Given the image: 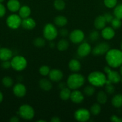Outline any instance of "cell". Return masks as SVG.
Wrapping results in <instances>:
<instances>
[{"label": "cell", "instance_id": "4dcf8cb0", "mask_svg": "<svg viewBox=\"0 0 122 122\" xmlns=\"http://www.w3.org/2000/svg\"><path fill=\"white\" fill-rule=\"evenodd\" d=\"M114 15L116 17L122 20V4H120L114 7Z\"/></svg>", "mask_w": 122, "mask_h": 122}, {"label": "cell", "instance_id": "f546056e", "mask_svg": "<svg viewBox=\"0 0 122 122\" xmlns=\"http://www.w3.org/2000/svg\"><path fill=\"white\" fill-rule=\"evenodd\" d=\"M100 111H101V107L100 104L98 102L93 104L90 108V113L94 116L98 115L100 113Z\"/></svg>", "mask_w": 122, "mask_h": 122}, {"label": "cell", "instance_id": "30bf717a", "mask_svg": "<svg viewBox=\"0 0 122 122\" xmlns=\"http://www.w3.org/2000/svg\"><path fill=\"white\" fill-rule=\"evenodd\" d=\"M110 50V44L106 42H101L96 45L93 50H92V52L93 56H102V55L106 54V52Z\"/></svg>", "mask_w": 122, "mask_h": 122}, {"label": "cell", "instance_id": "f907efd6", "mask_svg": "<svg viewBox=\"0 0 122 122\" xmlns=\"http://www.w3.org/2000/svg\"><path fill=\"white\" fill-rule=\"evenodd\" d=\"M120 73L121 76H122V65L120 66Z\"/></svg>", "mask_w": 122, "mask_h": 122}, {"label": "cell", "instance_id": "3957f363", "mask_svg": "<svg viewBox=\"0 0 122 122\" xmlns=\"http://www.w3.org/2000/svg\"><path fill=\"white\" fill-rule=\"evenodd\" d=\"M85 83V77L79 73H73L69 75L67 79V85L68 88L72 90L81 88Z\"/></svg>", "mask_w": 122, "mask_h": 122}, {"label": "cell", "instance_id": "cb8c5ba5", "mask_svg": "<svg viewBox=\"0 0 122 122\" xmlns=\"http://www.w3.org/2000/svg\"><path fill=\"white\" fill-rule=\"evenodd\" d=\"M111 104L116 108L122 107V94H118L115 95L111 100Z\"/></svg>", "mask_w": 122, "mask_h": 122}, {"label": "cell", "instance_id": "4fadbf2b", "mask_svg": "<svg viewBox=\"0 0 122 122\" xmlns=\"http://www.w3.org/2000/svg\"><path fill=\"white\" fill-rule=\"evenodd\" d=\"M49 78L50 81L53 82H59L62 79L63 77V74L61 70L59 69H54L50 70L49 74Z\"/></svg>", "mask_w": 122, "mask_h": 122}, {"label": "cell", "instance_id": "f6af8a7d", "mask_svg": "<svg viewBox=\"0 0 122 122\" xmlns=\"http://www.w3.org/2000/svg\"><path fill=\"white\" fill-rule=\"evenodd\" d=\"M19 120H19V117H17V116H13L10 119V122H19Z\"/></svg>", "mask_w": 122, "mask_h": 122}, {"label": "cell", "instance_id": "d6a6232c", "mask_svg": "<svg viewBox=\"0 0 122 122\" xmlns=\"http://www.w3.org/2000/svg\"><path fill=\"white\" fill-rule=\"evenodd\" d=\"M33 44L36 47L42 48L45 46V39L42 38H37L33 40Z\"/></svg>", "mask_w": 122, "mask_h": 122}, {"label": "cell", "instance_id": "f5cc1de1", "mask_svg": "<svg viewBox=\"0 0 122 122\" xmlns=\"http://www.w3.org/2000/svg\"><path fill=\"white\" fill-rule=\"evenodd\" d=\"M120 48H121V50L122 51V42L121 43V45H120Z\"/></svg>", "mask_w": 122, "mask_h": 122}, {"label": "cell", "instance_id": "9c48e42d", "mask_svg": "<svg viewBox=\"0 0 122 122\" xmlns=\"http://www.w3.org/2000/svg\"><path fill=\"white\" fill-rule=\"evenodd\" d=\"M74 117L75 120L80 122L88 121L90 117V113L86 108H81L78 109L74 113Z\"/></svg>", "mask_w": 122, "mask_h": 122}, {"label": "cell", "instance_id": "7dc6e473", "mask_svg": "<svg viewBox=\"0 0 122 122\" xmlns=\"http://www.w3.org/2000/svg\"><path fill=\"white\" fill-rule=\"evenodd\" d=\"M66 83H64V82H61V83H60L59 84V88H60L61 89H63V88H65L66 87Z\"/></svg>", "mask_w": 122, "mask_h": 122}, {"label": "cell", "instance_id": "7402d4cb", "mask_svg": "<svg viewBox=\"0 0 122 122\" xmlns=\"http://www.w3.org/2000/svg\"><path fill=\"white\" fill-rule=\"evenodd\" d=\"M68 67L70 70L74 72H77L81 69V65L80 62L76 59H72L69 61Z\"/></svg>", "mask_w": 122, "mask_h": 122}, {"label": "cell", "instance_id": "60d3db41", "mask_svg": "<svg viewBox=\"0 0 122 122\" xmlns=\"http://www.w3.org/2000/svg\"><path fill=\"white\" fill-rule=\"evenodd\" d=\"M1 67L4 69H8L11 67V61L8 60L2 61V63H1Z\"/></svg>", "mask_w": 122, "mask_h": 122}, {"label": "cell", "instance_id": "11a10c76", "mask_svg": "<svg viewBox=\"0 0 122 122\" xmlns=\"http://www.w3.org/2000/svg\"><path fill=\"white\" fill-rule=\"evenodd\" d=\"M0 48H1V47H0Z\"/></svg>", "mask_w": 122, "mask_h": 122}, {"label": "cell", "instance_id": "f35d334b", "mask_svg": "<svg viewBox=\"0 0 122 122\" xmlns=\"http://www.w3.org/2000/svg\"><path fill=\"white\" fill-rule=\"evenodd\" d=\"M99 38V33L97 30H93L90 33L89 39L91 41L94 42L96 41Z\"/></svg>", "mask_w": 122, "mask_h": 122}, {"label": "cell", "instance_id": "681fc988", "mask_svg": "<svg viewBox=\"0 0 122 122\" xmlns=\"http://www.w3.org/2000/svg\"><path fill=\"white\" fill-rule=\"evenodd\" d=\"M49 45H50V46L51 48H53V47H55V43L53 42H51L50 43V44H49Z\"/></svg>", "mask_w": 122, "mask_h": 122}, {"label": "cell", "instance_id": "5bb4252c", "mask_svg": "<svg viewBox=\"0 0 122 122\" xmlns=\"http://www.w3.org/2000/svg\"><path fill=\"white\" fill-rule=\"evenodd\" d=\"M13 91L14 95L17 97H23L26 94V86L22 83H17L13 87Z\"/></svg>", "mask_w": 122, "mask_h": 122}, {"label": "cell", "instance_id": "1f68e13d", "mask_svg": "<svg viewBox=\"0 0 122 122\" xmlns=\"http://www.w3.org/2000/svg\"><path fill=\"white\" fill-rule=\"evenodd\" d=\"M111 27H112L114 29H119L122 25V20L115 17H114V19H112V21H111Z\"/></svg>", "mask_w": 122, "mask_h": 122}, {"label": "cell", "instance_id": "603a6c76", "mask_svg": "<svg viewBox=\"0 0 122 122\" xmlns=\"http://www.w3.org/2000/svg\"><path fill=\"white\" fill-rule=\"evenodd\" d=\"M31 13V8H29V7L27 5H23L22 7H20V9L19 10V16L22 19L29 17Z\"/></svg>", "mask_w": 122, "mask_h": 122}, {"label": "cell", "instance_id": "e0dca14e", "mask_svg": "<svg viewBox=\"0 0 122 122\" xmlns=\"http://www.w3.org/2000/svg\"><path fill=\"white\" fill-rule=\"evenodd\" d=\"M21 25L25 29L32 30L36 26V22L32 18L28 17L23 19Z\"/></svg>", "mask_w": 122, "mask_h": 122}, {"label": "cell", "instance_id": "74e56055", "mask_svg": "<svg viewBox=\"0 0 122 122\" xmlns=\"http://www.w3.org/2000/svg\"><path fill=\"white\" fill-rule=\"evenodd\" d=\"M105 91L108 94H113L115 92V87L114 86L112 85V83H110V84H106L105 85Z\"/></svg>", "mask_w": 122, "mask_h": 122}, {"label": "cell", "instance_id": "b9f144b4", "mask_svg": "<svg viewBox=\"0 0 122 122\" xmlns=\"http://www.w3.org/2000/svg\"><path fill=\"white\" fill-rule=\"evenodd\" d=\"M59 33L60 35L63 38H65V37L67 36L68 35V30L65 28H62L61 29V30L59 32Z\"/></svg>", "mask_w": 122, "mask_h": 122}, {"label": "cell", "instance_id": "d590c367", "mask_svg": "<svg viewBox=\"0 0 122 122\" xmlns=\"http://www.w3.org/2000/svg\"><path fill=\"white\" fill-rule=\"evenodd\" d=\"M104 5L107 8H114L117 4V0H104Z\"/></svg>", "mask_w": 122, "mask_h": 122}, {"label": "cell", "instance_id": "8d00e7d4", "mask_svg": "<svg viewBox=\"0 0 122 122\" xmlns=\"http://www.w3.org/2000/svg\"><path fill=\"white\" fill-rule=\"evenodd\" d=\"M50 69L49 66H42L39 69V72L42 76H46L49 75V73H50Z\"/></svg>", "mask_w": 122, "mask_h": 122}, {"label": "cell", "instance_id": "4316f807", "mask_svg": "<svg viewBox=\"0 0 122 122\" xmlns=\"http://www.w3.org/2000/svg\"><path fill=\"white\" fill-rule=\"evenodd\" d=\"M96 99L98 102L100 104H105L108 100V97L106 92L104 91H99L96 96Z\"/></svg>", "mask_w": 122, "mask_h": 122}, {"label": "cell", "instance_id": "ab89813d", "mask_svg": "<svg viewBox=\"0 0 122 122\" xmlns=\"http://www.w3.org/2000/svg\"><path fill=\"white\" fill-rule=\"evenodd\" d=\"M104 17L105 19V21L106 23H111L112 19H114V16L112 14H111L110 13H106L104 14Z\"/></svg>", "mask_w": 122, "mask_h": 122}, {"label": "cell", "instance_id": "c3c4849f", "mask_svg": "<svg viewBox=\"0 0 122 122\" xmlns=\"http://www.w3.org/2000/svg\"><path fill=\"white\" fill-rule=\"evenodd\" d=\"M2 100H3V94H2V93L0 91V103L2 102Z\"/></svg>", "mask_w": 122, "mask_h": 122}, {"label": "cell", "instance_id": "7bdbcfd3", "mask_svg": "<svg viewBox=\"0 0 122 122\" xmlns=\"http://www.w3.org/2000/svg\"><path fill=\"white\" fill-rule=\"evenodd\" d=\"M6 13V9L5 6L1 3H0V17L4 16Z\"/></svg>", "mask_w": 122, "mask_h": 122}, {"label": "cell", "instance_id": "836d02e7", "mask_svg": "<svg viewBox=\"0 0 122 122\" xmlns=\"http://www.w3.org/2000/svg\"><path fill=\"white\" fill-rule=\"evenodd\" d=\"M95 92V88L93 85H88L84 89V93L88 97L92 96Z\"/></svg>", "mask_w": 122, "mask_h": 122}, {"label": "cell", "instance_id": "ee69618b", "mask_svg": "<svg viewBox=\"0 0 122 122\" xmlns=\"http://www.w3.org/2000/svg\"><path fill=\"white\" fill-rule=\"evenodd\" d=\"M110 120L113 122H122V118L119 117L116 115L111 116L110 117Z\"/></svg>", "mask_w": 122, "mask_h": 122}, {"label": "cell", "instance_id": "d6986e66", "mask_svg": "<svg viewBox=\"0 0 122 122\" xmlns=\"http://www.w3.org/2000/svg\"><path fill=\"white\" fill-rule=\"evenodd\" d=\"M106 21L104 15H98L94 20V26L98 30H102L105 27Z\"/></svg>", "mask_w": 122, "mask_h": 122}, {"label": "cell", "instance_id": "8992f818", "mask_svg": "<svg viewBox=\"0 0 122 122\" xmlns=\"http://www.w3.org/2000/svg\"><path fill=\"white\" fill-rule=\"evenodd\" d=\"M58 31L56 26L51 23H47L43 29V36L44 38L49 41H53L57 36Z\"/></svg>", "mask_w": 122, "mask_h": 122}, {"label": "cell", "instance_id": "484cf974", "mask_svg": "<svg viewBox=\"0 0 122 122\" xmlns=\"http://www.w3.org/2000/svg\"><path fill=\"white\" fill-rule=\"evenodd\" d=\"M71 94V89H69L68 87V88H66L65 87V88L61 89L59 97L61 98V100H64V101H67V100L70 99Z\"/></svg>", "mask_w": 122, "mask_h": 122}, {"label": "cell", "instance_id": "816d5d0a", "mask_svg": "<svg viewBox=\"0 0 122 122\" xmlns=\"http://www.w3.org/2000/svg\"><path fill=\"white\" fill-rule=\"evenodd\" d=\"M37 122H45V120H37Z\"/></svg>", "mask_w": 122, "mask_h": 122}, {"label": "cell", "instance_id": "277c9868", "mask_svg": "<svg viewBox=\"0 0 122 122\" xmlns=\"http://www.w3.org/2000/svg\"><path fill=\"white\" fill-rule=\"evenodd\" d=\"M17 114L23 119L29 120L33 119L34 117L35 112L33 108L31 106L23 104L20 107Z\"/></svg>", "mask_w": 122, "mask_h": 122}, {"label": "cell", "instance_id": "db71d44e", "mask_svg": "<svg viewBox=\"0 0 122 122\" xmlns=\"http://www.w3.org/2000/svg\"><path fill=\"white\" fill-rule=\"evenodd\" d=\"M4 1V0H0V3H2Z\"/></svg>", "mask_w": 122, "mask_h": 122}, {"label": "cell", "instance_id": "6da1fadb", "mask_svg": "<svg viewBox=\"0 0 122 122\" xmlns=\"http://www.w3.org/2000/svg\"><path fill=\"white\" fill-rule=\"evenodd\" d=\"M105 60L110 67H119L122 65V51L118 49H110L105 54Z\"/></svg>", "mask_w": 122, "mask_h": 122}, {"label": "cell", "instance_id": "7a4b0ae2", "mask_svg": "<svg viewBox=\"0 0 122 122\" xmlns=\"http://www.w3.org/2000/svg\"><path fill=\"white\" fill-rule=\"evenodd\" d=\"M87 79L92 85L96 87H102L105 85L106 76L101 71H94L89 75Z\"/></svg>", "mask_w": 122, "mask_h": 122}, {"label": "cell", "instance_id": "f1b7e54d", "mask_svg": "<svg viewBox=\"0 0 122 122\" xmlns=\"http://www.w3.org/2000/svg\"><path fill=\"white\" fill-rule=\"evenodd\" d=\"M53 5L55 9L58 11H61L64 9L66 4L63 0H55Z\"/></svg>", "mask_w": 122, "mask_h": 122}, {"label": "cell", "instance_id": "ba28073f", "mask_svg": "<svg viewBox=\"0 0 122 122\" xmlns=\"http://www.w3.org/2000/svg\"><path fill=\"white\" fill-rule=\"evenodd\" d=\"M22 18L19 15L13 14L10 15L6 20V23L8 27L12 29H17L22 24Z\"/></svg>", "mask_w": 122, "mask_h": 122}, {"label": "cell", "instance_id": "52a82bcc", "mask_svg": "<svg viewBox=\"0 0 122 122\" xmlns=\"http://www.w3.org/2000/svg\"><path fill=\"white\" fill-rule=\"evenodd\" d=\"M104 70L107 74L106 79L108 80L110 82L112 83H117L120 82L122 76L118 71L112 70L110 66H105Z\"/></svg>", "mask_w": 122, "mask_h": 122}, {"label": "cell", "instance_id": "5b68a950", "mask_svg": "<svg viewBox=\"0 0 122 122\" xmlns=\"http://www.w3.org/2000/svg\"><path fill=\"white\" fill-rule=\"evenodd\" d=\"M27 60L23 56H17L13 57L11 60V67L16 71L23 70L27 66Z\"/></svg>", "mask_w": 122, "mask_h": 122}, {"label": "cell", "instance_id": "7c38bea8", "mask_svg": "<svg viewBox=\"0 0 122 122\" xmlns=\"http://www.w3.org/2000/svg\"><path fill=\"white\" fill-rule=\"evenodd\" d=\"M92 52V48L87 42H83L77 48V54L80 57H87Z\"/></svg>", "mask_w": 122, "mask_h": 122}, {"label": "cell", "instance_id": "ffe728a7", "mask_svg": "<svg viewBox=\"0 0 122 122\" xmlns=\"http://www.w3.org/2000/svg\"><path fill=\"white\" fill-rule=\"evenodd\" d=\"M7 6L8 9L11 12H16L20 8V3L18 0H9L7 2Z\"/></svg>", "mask_w": 122, "mask_h": 122}, {"label": "cell", "instance_id": "9a60e30c", "mask_svg": "<svg viewBox=\"0 0 122 122\" xmlns=\"http://www.w3.org/2000/svg\"><path fill=\"white\" fill-rule=\"evenodd\" d=\"M101 36L106 40H110L114 37V29L112 27H105L102 29Z\"/></svg>", "mask_w": 122, "mask_h": 122}, {"label": "cell", "instance_id": "8fae6325", "mask_svg": "<svg viewBox=\"0 0 122 122\" xmlns=\"http://www.w3.org/2000/svg\"><path fill=\"white\" fill-rule=\"evenodd\" d=\"M84 39V33L81 30L75 29L69 35V39L74 44H80Z\"/></svg>", "mask_w": 122, "mask_h": 122}, {"label": "cell", "instance_id": "bcb514c9", "mask_svg": "<svg viewBox=\"0 0 122 122\" xmlns=\"http://www.w3.org/2000/svg\"><path fill=\"white\" fill-rule=\"evenodd\" d=\"M50 121L52 122H61V119H60L59 117H58L55 116L53 117H52V119H51Z\"/></svg>", "mask_w": 122, "mask_h": 122}, {"label": "cell", "instance_id": "83f0119b", "mask_svg": "<svg viewBox=\"0 0 122 122\" xmlns=\"http://www.w3.org/2000/svg\"><path fill=\"white\" fill-rule=\"evenodd\" d=\"M69 47V42L65 39H62L59 41L57 44V48L60 51H66Z\"/></svg>", "mask_w": 122, "mask_h": 122}, {"label": "cell", "instance_id": "44dd1931", "mask_svg": "<svg viewBox=\"0 0 122 122\" xmlns=\"http://www.w3.org/2000/svg\"><path fill=\"white\" fill-rule=\"evenodd\" d=\"M39 86L41 89L45 91H49L52 88L53 85L49 79L43 78L39 81Z\"/></svg>", "mask_w": 122, "mask_h": 122}, {"label": "cell", "instance_id": "2e32d148", "mask_svg": "<svg viewBox=\"0 0 122 122\" xmlns=\"http://www.w3.org/2000/svg\"><path fill=\"white\" fill-rule=\"evenodd\" d=\"M84 95L80 91L75 89L71 92L70 99L75 104H80L84 100Z\"/></svg>", "mask_w": 122, "mask_h": 122}, {"label": "cell", "instance_id": "e575fe53", "mask_svg": "<svg viewBox=\"0 0 122 122\" xmlns=\"http://www.w3.org/2000/svg\"><path fill=\"white\" fill-rule=\"evenodd\" d=\"M2 83L4 86L10 88L13 85V81L11 77L9 76H6L2 80Z\"/></svg>", "mask_w": 122, "mask_h": 122}, {"label": "cell", "instance_id": "d4e9b609", "mask_svg": "<svg viewBox=\"0 0 122 122\" xmlns=\"http://www.w3.org/2000/svg\"><path fill=\"white\" fill-rule=\"evenodd\" d=\"M54 22L56 26H59V27H63L68 23V20L66 17L59 15L55 17Z\"/></svg>", "mask_w": 122, "mask_h": 122}, {"label": "cell", "instance_id": "ac0fdd59", "mask_svg": "<svg viewBox=\"0 0 122 122\" xmlns=\"http://www.w3.org/2000/svg\"><path fill=\"white\" fill-rule=\"evenodd\" d=\"M13 57V52L7 48H0V60L2 61L9 60Z\"/></svg>", "mask_w": 122, "mask_h": 122}]
</instances>
